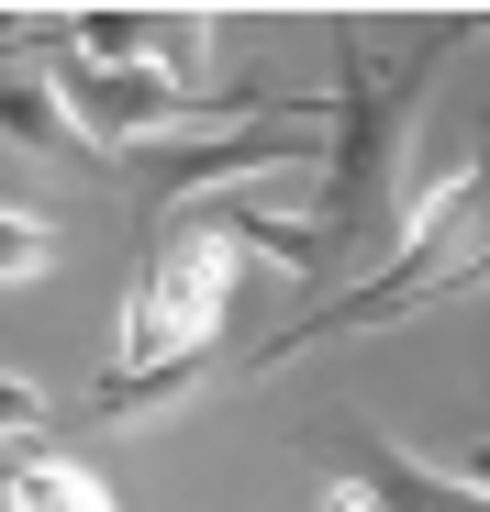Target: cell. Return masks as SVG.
Wrapping results in <instances>:
<instances>
[{"label":"cell","instance_id":"obj_11","mask_svg":"<svg viewBox=\"0 0 490 512\" xmlns=\"http://www.w3.org/2000/svg\"><path fill=\"white\" fill-rule=\"evenodd\" d=\"M457 479H468V490H490V435H479V446L457 457Z\"/></svg>","mask_w":490,"mask_h":512},{"label":"cell","instance_id":"obj_1","mask_svg":"<svg viewBox=\"0 0 490 512\" xmlns=\"http://www.w3.org/2000/svg\"><path fill=\"white\" fill-rule=\"evenodd\" d=\"M457 245H490V134L457 156V167H435V179L413 190V212H401V234H390V268L357 290V301H323V312H301L290 334H268L257 346V379L268 368H290L301 346H323V334H368V323H401L446 268H457Z\"/></svg>","mask_w":490,"mask_h":512},{"label":"cell","instance_id":"obj_4","mask_svg":"<svg viewBox=\"0 0 490 512\" xmlns=\"http://www.w3.org/2000/svg\"><path fill=\"white\" fill-rule=\"evenodd\" d=\"M279 167H323V134H312L301 112L257 123V134H201V145H134V179H145V201H156V212H201L212 190H234V179H279Z\"/></svg>","mask_w":490,"mask_h":512},{"label":"cell","instance_id":"obj_8","mask_svg":"<svg viewBox=\"0 0 490 512\" xmlns=\"http://www.w3.org/2000/svg\"><path fill=\"white\" fill-rule=\"evenodd\" d=\"M201 368H212V357H156V368H123V379H101V390H90V423H145V412H168Z\"/></svg>","mask_w":490,"mask_h":512},{"label":"cell","instance_id":"obj_10","mask_svg":"<svg viewBox=\"0 0 490 512\" xmlns=\"http://www.w3.org/2000/svg\"><path fill=\"white\" fill-rule=\"evenodd\" d=\"M45 423H56V401H45V390H23L12 368H0V435H23V446H34Z\"/></svg>","mask_w":490,"mask_h":512},{"label":"cell","instance_id":"obj_9","mask_svg":"<svg viewBox=\"0 0 490 512\" xmlns=\"http://www.w3.org/2000/svg\"><path fill=\"white\" fill-rule=\"evenodd\" d=\"M56 245H67V234H56L45 212H23V201H0V290H23V279H45V268H56Z\"/></svg>","mask_w":490,"mask_h":512},{"label":"cell","instance_id":"obj_7","mask_svg":"<svg viewBox=\"0 0 490 512\" xmlns=\"http://www.w3.org/2000/svg\"><path fill=\"white\" fill-rule=\"evenodd\" d=\"M0 145H23V156H90L45 67H0Z\"/></svg>","mask_w":490,"mask_h":512},{"label":"cell","instance_id":"obj_2","mask_svg":"<svg viewBox=\"0 0 490 512\" xmlns=\"http://www.w3.org/2000/svg\"><path fill=\"white\" fill-rule=\"evenodd\" d=\"M468 23H446L424 56H401V67H379V56H357V34H346V67H335V134H323V234L335 245H357V234H379L390 223V156H401V101L424 90V67L457 45Z\"/></svg>","mask_w":490,"mask_h":512},{"label":"cell","instance_id":"obj_6","mask_svg":"<svg viewBox=\"0 0 490 512\" xmlns=\"http://www.w3.org/2000/svg\"><path fill=\"white\" fill-rule=\"evenodd\" d=\"M234 256H268V268H290V279H323V268H335V234H323V223H279V212H201Z\"/></svg>","mask_w":490,"mask_h":512},{"label":"cell","instance_id":"obj_5","mask_svg":"<svg viewBox=\"0 0 490 512\" xmlns=\"http://www.w3.org/2000/svg\"><path fill=\"white\" fill-rule=\"evenodd\" d=\"M0 512H123V501H112V479H101L90 457L34 446V457H12V468H0Z\"/></svg>","mask_w":490,"mask_h":512},{"label":"cell","instance_id":"obj_3","mask_svg":"<svg viewBox=\"0 0 490 512\" xmlns=\"http://www.w3.org/2000/svg\"><path fill=\"white\" fill-rule=\"evenodd\" d=\"M234 279H245V256L190 212L168 245H156V268L134 279V301H123L112 379H123V368H156V357H212V346H223V312H234Z\"/></svg>","mask_w":490,"mask_h":512}]
</instances>
